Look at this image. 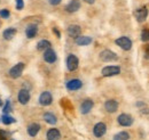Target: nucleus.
I'll return each mask as SVG.
<instances>
[{
  "mask_svg": "<svg viewBox=\"0 0 149 140\" xmlns=\"http://www.w3.org/2000/svg\"><path fill=\"white\" fill-rule=\"evenodd\" d=\"M115 43H116L122 50H124V51H129V50L132 49V47H133L132 40H131L129 36H125V35L117 38V39L115 40Z\"/></svg>",
  "mask_w": 149,
  "mask_h": 140,
  "instance_id": "1",
  "label": "nucleus"
},
{
  "mask_svg": "<svg viewBox=\"0 0 149 140\" xmlns=\"http://www.w3.org/2000/svg\"><path fill=\"white\" fill-rule=\"evenodd\" d=\"M99 58L104 63H111V62L118 60V55L110 49H103L99 54Z\"/></svg>",
  "mask_w": 149,
  "mask_h": 140,
  "instance_id": "2",
  "label": "nucleus"
},
{
  "mask_svg": "<svg viewBox=\"0 0 149 140\" xmlns=\"http://www.w3.org/2000/svg\"><path fill=\"white\" fill-rule=\"evenodd\" d=\"M65 65L69 72H74L79 67V58L74 54H69L65 59Z\"/></svg>",
  "mask_w": 149,
  "mask_h": 140,
  "instance_id": "3",
  "label": "nucleus"
},
{
  "mask_svg": "<svg viewBox=\"0 0 149 140\" xmlns=\"http://www.w3.org/2000/svg\"><path fill=\"white\" fill-rule=\"evenodd\" d=\"M120 72H122L120 66H118V65H108V66H104L101 70V74L104 78H111V76H116V75L120 74Z\"/></svg>",
  "mask_w": 149,
  "mask_h": 140,
  "instance_id": "4",
  "label": "nucleus"
},
{
  "mask_svg": "<svg viewBox=\"0 0 149 140\" xmlns=\"http://www.w3.org/2000/svg\"><path fill=\"white\" fill-rule=\"evenodd\" d=\"M134 122V119L131 114L127 113H122L117 116V123L120 125V126H124V128H130L133 125Z\"/></svg>",
  "mask_w": 149,
  "mask_h": 140,
  "instance_id": "5",
  "label": "nucleus"
},
{
  "mask_svg": "<svg viewBox=\"0 0 149 140\" xmlns=\"http://www.w3.org/2000/svg\"><path fill=\"white\" fill-rule=\"evenodd\" d=\"M24 69H25V64L23 62H19V63L15 64L14 66L10 67V70L8 71V75L12 79H19V76L23 74Z\"/></svg>",
  "mask_w": 149,
  "mask_h": 140,
  "instance_id": "6",
  "label": "nucleus"
},
{
  "mask_svg": "<svg viewBox=\"0 0 149 140\" xmlns=\"http://www.w3.org/2000/svg\"><path fill=\"white\" fill-rule=\"evenodd\" d=\"M38 102H39L40 105L44 106V107L52 105L53 104V95H52V92L51 91H42L39 95Z\"/></svg>",
  "mask_w": 149,
  "mask_h": 140,
  "instance_id": "7",
  "label": "nucleus"
},
{
  "mask_svg": "<svg viewBox=\"0 0 149 140\" xmlns=\"http://www.w3.org/2000/svg\"><path fill=\"white\" fill-rule=\"evenodd\" d=\"M93 107H94L93 99L86 98V99H84V100L81 102V104L79 106V112H80L83 115H87V114H90V113L92 112Z\"/></svg>",
  "mask_w": 149,
  "mask_h": 140,
  "instance_id": "8",
  "label": "nucleus"
},
{
  "mask_svg": "<svg viewBox=\"0 0 149 140\" xmlns=\"http://www.w3.org/2000/svg\"><path fill=\"white\" fill-rule=\"evenodd\" d=\"M42 58L47 64H54L57 60V54L53 48H48L42 51Z\"/></svg>",
  "mask_w": 149,
  "mask_h": 140,
  "instance_id": "9",
  "label": "nucleus"
},
{
  "mask_svg": "<svg viewBox=\"0 0 149 140\" xmlns=\"http://www.w3.org/2000/svg\"><path fill=\"white\" fill-rule=\"evenodd\" d=\"M148 8L146 6H142L140 8H138L135 12H134V16H135V19L138 23H143L146 22V19L148 17Z\"/></svg>",
  "mask_w": 149,
  "mask_h": 140,
  "instance_id": "10",
  "label": "nucleus"
},
{
  "mask_svg": "<svg viewBox=\"0 0 149 140\" xmlns=\"http://www.w3.org/2000/svg\"><path fill=\"white\" fill-rule=\"evenodd\" d=\"M107 132V124L103 122H97L93 126V135L95 138H102Z\"/></svg>",
  "mask_w": 149,
  "mask_h": 140,
  "instance_id": "11",
  "label": "nucleus"
},
{
  "mask_svg": "<svg viewBox=\"0 0 149 140\" xmlns=\"http://www.w3.org/2000/svg\"><path fill=\"white\" fill-rule=\"evenodd\" d=\"M65 88L68 91H78L83 88V81L80 79H70L65 82Z\"/></svg>",
  "mask_w": 149,
  "mask_h": 140,
  "instance_id": "12",
  "label": "nucleus"
},
{
  "mask_svg": "<svg viewBox=\"0 0 149 140\" xmlns=\"http://www.w3.org/2000/svg\"><path fill=\"white\" fill-rule=\"evenodd\" d=\"M31 99V95H30V91L25 88H22L17 93V100L21 105H26Z\"/></svg>",
  "mask_w": 149,
  "mask_h": 140,
  "instance_id": "13",
  "label": "nucleus"
},
{
  "mask_svg": "<svg viewBox=\"0 0 149 140\" xmlns=\"http://www.w3.org/2000/svg\"><path fill=\"white\" fill-rule=\"evenodd\" d=\"M80 7H81L80 0H70V1L65 5L64 9H65L67 13H69V14H74V13H77V12L80 9Z\"/></svg>",
  "mask_w": 149,
  "mask_h": 140,
  "instance_id": "14",
  "label": "nucleus"
},
{
  "mask_svg": "<svg viewBox=\"0 0 149 140\" xmlns=\"http://www.w3.org/2000/svg\"><path fill=\"white\" fill-rule=\"evenodd\" d=\"M38 31H39V27H38L37 24L36 23H30L25 27V36L28 39H33V38L37 36Z\"/></svg>",
  "mask_w": 149,
  "mask_h": 140,
  "instance_id": "15",
  "label": "nucleus"
},
{
  "mask_svg": "<svg viewBox=\"0 0 149 140\" xmlns=\"http://www.w3.org/2000/svg\"><path fill=\"white\" fill-rule=\"evenodd\" d=\"M104 109H106V112H108V113H116L117 110H118V107H119V103L116 100V99H107L106 102H104Z\"/></svg>",
  "mask_w": 149,
  "mask_h": 140,
  "instance_id": "16",
  "label": "nucleus"
},
{
  "mask_svg": "<svg viewBox=\"0 0 149 140\" xmlns=\"http://www.w3.org/2000/svg\"><path fill=\"white\" fill-rule=\"evenodd\" d=\"M67 34L72 39H76L77 36L81 34V27L78 24H70L67 27Z\"/></svg>",
  "mask_w": 149,
  "mask_h": 140,
  "instance_id": "17",
  "label": "nucleus"
},
{
  "mask_svg": "<svg viewBox=\"0 0 149 140\" xmlns=\"http://www.w3.org/2000/svg\"><path fill=\"white\" fill-rule=\"evenodd\" d=\"M93 42V38L92 36H88V35H79L74 39V43L77 46H80V47H86L88 45H91Z\"/></svg>",
  "mask_w": 149,
  "mask_h": 140,
  "instance_id": "18",
  "label": "nucleus"
},
{
  "mask_svg": "<svg viewBox=\"0 0 149 140\" xmlns=\"http://www.w3.org/2000/svg\"><path fill=\"white\" fill-rule=\"evenodd\" d=\"M40 129H41V126H40V124H39V123L32 122L28 125V128H26V132H28V135H29L30 137L35 138L38 133H39Z\"/></svg>",
  "mask_w": 149,
  "mask_h": 140,
  "instance_id": "19",
  "label": "nucleus"
},
{
  "mask_svg": "<svg viewBox=\"0 0 149 140\" xmlns=\"http://www.w3.org/2000/svg\"><path fill=\"white\" fill-rule=\"evenodd\" d=\"M46 139L47 140H60L61 139V132L56 128H51L46 132Z\"/></svg>",
  "mask_w": 149,
  "mask_h": 140,
  "instance_id": "20",
  "label": "nucleus"
},
{
  "mask_svg": "<svg viewBox=\"0 0 149 140\" xmlns=\"http://www.w3.org/2000/svg\"><path fill=\"white\" fill-rule=\"evenodd\" d=\"M42 120L47 123V124H49V125H55L56 123H57V117H56L55 114L52 113V112H46V113H44Z\"/></svg>",
  "mask_w": 149,
  "mask_h": 140,
  "instance_id": "21",
  "label": "nucleus"
},
{
  "mask_svg": "<svg viewBox=\"0 0 149 140\" xmlns=\"http://www.w3.org/2000/svg\"><path fill=\"white\" fill-rule=\"evenodd\" d=\"M48 48H52V42H51L49 40H47V39H41V40L38 41L37 50H39V51H45V50L48 49Z\"/></svg>",
  "mask_w": 149,
  "mask_h": 140,
  "instance_id": "22",
  "label": "nucleus"
},
{
  "mask_svg": "<svg viewBox=\"0 0 149 140\" xmlns=\"http://www.w3.org/2000/svg\"><path fill=\"white\" fill-rule=\"evenodd\" d=\"M16 33H17V30H16L15 27H7L6 30H3L2 36H3L5 40L9 41V40H12V39L16 35Z\"/></svg>",
  "mask_w": 149,
  "mask_h": 140,
  "instance_id": "23",
  "label": "nucleus"
},
{
  "mask_svg": "<svg viewBox=\"0 0 149 140\" xmlns=\"http://www.w3.org/2000/svg\"><path fill=\"white\" fill-rule=\"evenodd\" d=\"M131 139V135L127 131H119L118 133H116L112 140H130Z\"/></svg>",
  "mask_w": 149,
  "mask_h": 140,
  "instance_id": "24",
  "label": "nucleus"
},
{
  "mask_svg": "<svg viewBox=\"0 0 149 140\" xmlns=\"http://www.w3.org/2000/svg\"><path fill=\"white\" fill-rule=\"evenodd\" d=\"M0 119H1L0 121L3 123L5 125H10V124L16 122V120H15L13 116H10L9 114H2V116H1Z\"/></svg>",
  "mask_w": 149,
  "mask_h": 140,
  "instance_id": "25",
  "label": "nucleus"
},
{
  "mask_svg": "<svg viewBox=\"0 0 149 140\" xmlns=\"http://www.w3.org/2000/svg\"><path fill=\"white\" fill-rule=\"evenodd\" d=\"M140 40L145 43L149 42V29H143L140 33Z\"/></svg>",
  "mask_w": 149,
  "mask_h": 140,
  "instance_id": "26",
  "label": "nucleus"
},
{
  "mask_svg": "<svg viewBox=\"0 0 149 140\" xmlns=\"http://www.w3.org/2000/svg\"><path fill=\"white\" fill-rule=\"evenodd\" d=\"M12 110H13V107H12V104H10V100L7 99L5 102L3 107H2V114H9Z\"/></svg>",
  "mask_w": 149,
  "mask_h": 140,
  "instance_id": "27",
  "label": "nucleus"
},
{
  "mask_svg": "<svg viewBox=\"0 0 149 140\" xmlns=\"http://www.w3.org/2000/svg\"><path fill=\"white\" fill-rule=\"evenodd\" d=\"M0 17L3 18V19H7V18L10 17V12H9V9H7V8L0 9Z\"/></svg>",
  "mask_w": 149,
  "mask_h": 140,
  "instance_id": "28",
  "label": "nucleus"
},
{
  "mask_svg": "<svg viewBox=\"0 0 149 140\" xmlns=\"http://www.w3.org/2000/svg\"><path fill=\"white\" fill-rule=\"evenodd\" d=\"M15 8L16 10H22L24 8V0H15Z\"/></svg>",
  "mask_w": 149,
  "mask_h": 140,
  "instance_id": "29",
  "label": "nucleus"
},
{
  "mask_svg": "<svg viewBox=\"0 0 149 140\" xmlns=\"http://www.w3.org/2000/svg\"><path fill=\"white\" fill-rule=\"evenodd\" d=\"M62 2V0H48V3L51 6H58Z\"/></svg>",
  "mask_w": 149,
  "mask_h": 140,
  "instance_id": "30",
  "label": "nucleus"
},
{
  "mask_svg": "<svg viewBox=\"0 0 149 140\" xmlns=\"http://www.w3.org/2000/svg\"><path fill=\"white\" fill-rule=\"evenodd\" d=\"M143 53H145V58H146V59H149V45H146V46H145Z\"/></svg>",
  "mask_w": 149,
  "mask_h": 140,
  "instance_id": "31",
  "label": "nucleus"
},
{
  "mask_svg": "<svg viewBox=\"0 0 149 140\" xmlns=\"http://www.w3.org/2000/svg\"><path fill=\"white\" fill-rule=\"evenodd\" d=\"M53 33L56 35V38H58V39L61 38V32L58 31V29H57V27H53Z\"/></svg>",
  "mask_w": 149,
  "mask_h": 140,
  "instance_id": "32",
  "label": "nucleus"
},
{
  "mask_svg": "<svg viewBox=\"0 0 149 140\" xmlns=\"http://www.w3.org/2000/svg\"><path fill=\"white\" fill-rule=\"evenodd\" d=\"M140 112H141V114H149V108H147V107L145 106V107L140 108Z\"/></svg>",
  "mask_w": 149,
  "mask_h": 140,
  "instance_id": "33",
  "label": "nucleus"
},
{
  "mask_svg": "<svg viewBox=\"0 0 149 140\" xmlns=\"http://www.w3.org/2000/svg\"><path fill=\"white\" fill-rule=\"evenodd\" d=\"M135 106H136V107H139V108H142V107H145V106H146V104H145L143 102H138V103L135 104Z\"/></svg>",
  "mask_w": 149,
  "mask_h": 140,
  "instance_id": "34",
  "label": "nucleus"
},
{
  "mask_svg": "<svg viewBox=\"0 0 149 140\" xmlns=\"http://www.w3.org/2000/svg\"><path fill=\"white\" fill-rule=\"evenodd\" d=\"M83 1H85V2L88 3V5H93L94 2H95V0H83Z\"/></svg>",
  "mask_w": 149,
  "mask_h": 140,
  "instance_id": "35",
  "label": "nucleus"
},
{
  "mask_svg": "<svg viewBox=\"0 0 149 140\" xmlns=\"http://www.w3.org/2000/svg\"><path fill=\"white\" fill-rule=\"evenodd\" d=\"M3 104H2V100H1V98H0V106H2Z\"/></svg>",
  "mask_w": 149,
  "mask_h": 140,
  "instance_id": "36",
  "label": "nucleus"
},
{
  "mask_svg": "<svg viewBox=\"0 0 149 140\" xmlns=\"http://www.w3.org/2000/svg\"><path fill=\"white\" fill-rule=\"evenodd\" d=\"M1 135H3V132H2V131H0V137H1Z\"/></svg>",
  "mask_w": 149,
  "mask_h": 140,
  "instance_id": "37",
  "label": "nucleus"
}]
</instances>
